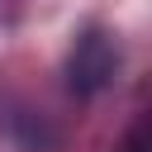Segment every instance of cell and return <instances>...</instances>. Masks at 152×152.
<instances>
[{
    "mask_svg": "<svg viewBox=\"0 0 152 152\" xmlns=\"http://www.w3.org/2000/svg\"><path fill=\"white\" fill-rule=\"evenodd\" d=\"M124 152H147V133H142V128H133V133H128V142H124Z\"/></svg>",
    "mask_w": 152,
    "mask_h": 152,
    "instance_id": "cell-2",
    "label": "cell"
},
{
    "mask_svg": "<svg viewBox=\"0 0 152 152\" xmlns=\"http://www.w3.org/2000/svg\"><path fill=\"white\" fill-rule=\"evenodd\" d=\"M119 71V43L104 28H86L66 52V86L76 95H100Z\"/></svg>",
    "mask_w": 152,
    "mask_h": 152,
    "instance_id": "cell-1",
    "label": "cell"
}]
</instances>
